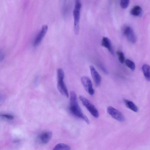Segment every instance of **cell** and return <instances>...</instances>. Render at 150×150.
Returning a JSON list of instances; mask_svg holds the SVG:
<instances>
[{
    "instance_id": "cell-5",
    "label": "cell",
    "mask_w": 150,
    "mask_h": 150,
    "mask_svg": "<svg viewBox=\"0 0 150 150\" xmlns=\"http://www.w3.org/2000/svg\"><path fill=\"white\" fill-rule=\"evenodd\" d=\"M108 113L113 118L121 122H124L125 118L123 115L119 110L111 106H109L107 109Z\"/></svg>"
},
{
    "instance_id": "cell-8",
    "label": "cell",
    "mask_w": 150,
    "mask_h": 150,
    "mask_svg": "<svg viewBox=\"0 0 150 150\" xmlns=\"http://www.w3.org/2000/svg\"><path fill=\"white\" fill-rule=\"evenodd\" d=\"M123 33L128 40L131 42L134 43L136 42V36L133 29L130 26L125 27Z\"/></svg>"
},
{
    "instance_id": "cell-7",
    "label": "cell",
    "mask_w": 150,
    "mask_h": 150,
    "mask_svg": "<svg viewBox=\"0 0 150 150\" xmlns=\"http://www.w3.org/2000/svg\"><path fill=\"white\" fill-rule=\"evenodd\" d=\"M47 29L48 27L47 25H45L42 27L34 40L33 43L34 46H37L40 43L46 33Z\"/></svg>"
},
{
    "instance_id": "cell-11",
    "label": "cell",
    "mask_w": 150,
    "mask_h": 150,
    "mask_svg": "<svg viewBox=\"0 0 150 150\" xmlns=\"http://www.w3.org/2000/svg\"><path fill=\"white\" fill-rule=\"evenodd\" d=\"M101 45L107 48L110 53L112 54H113V51L110 41L108 38L106 37H103L102 40Z\"/></svg>"
},
{
    "instance_id": "cell-2",
    "label": "cell",
    "mask_w": 150,
    "mask_h": 150,
    "mask_svg": "<svg viewBox=\"0 0 150 150\" xmlns=\"http://www.w3.org/2000/svg\"><path fill=\"white\" fill-rule=\"evenodd\" d=\"M57 88L58 90L62 95L67 98H69V93L64 81V73L62 69H58L57 71Z\"/></svg>"
},
{
    "instance_id": "cell-16",
    "label": "cell",
    "mask_w": 150,
    "mask_h": 150,
    "mask_svg": "<svg viewBox=\"0 0 150 150\" xmlns=\"http://www.w3.org/2000/svg\"><path fill=\"white\" fill-rule=\"evenodd\" d=\"M125 63L127 66L132 71H134L135 66L134 62L129 59H127L125 60Z\"/></svg>"
},
{
    "instance_id": "cell-3",
    "label": "cell",
    "mask_w": 150,
    "mask_h": 150,
    "mask_svg": "<svg viewBox=\"0 0 150 150\" xmlns=\"http://www.w3.org/2000/svg\"><path fill=\"white\" fill-rule=\"evenodd\" d=\"M81 4L80 0H75V6L73 11L74 18V29L75 33L78 35L79 29V21Z\"/></svg>"
},
{
    "instance_id": "cell-21",
    "label": "cell",
    "mask_w": 150,
    "mask_h": 150,
    "mask_svg": "<svg viewBox=\"0 0 150 150\" xmlns=\"http://www.w3.org/2000/svg\"><path fill=\"white\" fill-rule=\"evenodd\" d=\"M18 142H19V141L18 140H15L14 141V142L16 143H18Z\"/></svg>"
},
{
    "instance_id": "cell-20",
    "label": "cell",
    "mask_w": 150,
    "mask_h": 150,
    "mask_svg": "<svg viewBox=\"0 0 150 150\" xmlns=\"http://www.w3.org/2000/svg\"><path fill=\"white\" fill-rule=\"evenodd\" d=\"M98 65L99 67L102 70V71L106 74H108V71L106 68L104 67V66L102 65L101 63H98Z\"/></svg>"
},
{
    "instance_id": "cell-6",
    "label": "cell",
    "mask_w": 150,
    "mask_h": 150,
    "mask_svg": "<svg viewBox=\"0 0 150 150\" xmlns=\"http://www.w3.org/2000/svg\"><path fill=\"white\" fill-rule=\"evenodd\" d=\"M81 81L86 92L90 95L93 96L94 94L95 91L90 79L86 76H83L81 78Z\"/></svg>"
},
{
    "instance_id": "cell-9",
    "label": "cell",
    "mask_w": 150,
    "mask_h": 150,
    "mask_svg": "<svg viewBox=\"0 0 150 150\" xmlns=\"http://www.w3.org/2000/svg\"><path fill=\"white\" fill-rule=\"evenodd\" d=\"M52 133L51 131H47L40 134L38 136L37 141L39 143L45 144L50 140L52 137Z\"/></svg>"
},
{
    "instance_id": "cell-13",
    "label": "cell",
    "mask_w": 150,
    "mask_h": 150,
    "mask_svg": "<svg viewBox=\"0 0 150 150\" xmlns=\"http://www.w3.org/2000/svg\"><path fill=\"white\" fill-rule=\"evenodd\" d=\"M142 70L146 79L150 81V66L147 64H144L142 67Z\"/></svg>"
},
{
    "instance_id": "cell-4",
    "label": "cell",
    "mask_w": 150,
    "mask_h": 150,
    "mask_svg": "<svg viewBox=\"0 0 150 150\" xmlns=\"http://www.w3.org/2000/svg\"><path fill=\"white\" fill-rule=\"evenodd\" d=\"M79 99L91 115L96 118L99 116L98 111L95 106L88 99L82 96H80Z\"/></svg>"
},
{
    "instance_id": "cell-10",
    "label": "cell",
    "mask_w": 150,
    "mask_h": 150,
    "mask_svg": "<svg viewBox=\"0 0 150 150\" xmlns=\"http://www.w3.org/2000/svg\"><path fill=\"white\" fill-rule=\"evenodd\" d=\"M90 69L92 78L95 85L97 87H98L100 85L101 81V77L93 66H90Z\"/></svg>"
},
{
    "instance_id": "cell-14",
    "label": "cell",
    "mask_w": 150,
    "mask_h": 150,
    "mask_svg": "<svg viewBox=\"0 0 150 150\" xmlns=\"http://www.w3.org/2000/svg\"><path fill=\"white\" fill-rule=\"evenodd\" d=\"M124 101L125 105L128 108L135 112L138 111V107L132 102L127 99H124Z\"/></svg>"
},
{
    "instance_id": "cell-12",
    "label": "cell",
    "mask_w": 150,
    "mask_h": 150,
    "mask_svg": "<svg viewBox=\"0 0 150 150\" xmlns=\"http://www.w3.org/2000/svg\"><path fill=\"white\" fill-rule=\"evenodd\" d=\"M142 12L141 7L139 6L136 5L133 6L131 9L130 13L133 16H138L141 14Z\"/></svg>"
},
{
    "instance_id": "cell-17",
    "label": "cell",
    "mask_w": 150,
    "mask_h": 150,
    "mask_svg": "<svg viewBox=\"0 0 150 150\" xmlns=\"http://www.w3.org/2000/svg\"><path fill=\"white\" fill-rule=\"evenodd\" d=\"M116 53L118 56L120 62L121 63H123L125 61V59L123 52L120 51H117V52Z\"/></svg>"
},
{
    "instance_id": "cell-1",
    "label": "cell",
    "mask_w": 150,
    "mask_h": 150,
    "mask_svg": "<svg viewBox=\"0 0 150 150\" xmlns=\"http://www.w3.org/2000/svg\"><path fill=\"white\" fill-rule=\"evenodd\" d=\"M69 110L71 113L74 116L80 119L89 124L90 121L87 117L83 113L78 102L77 96L73 91L70 92Z\"/></svg>"
},
{
    "instance_id": "cell-15",
    "label": "cell",
    "mask_w": 150,
    "mask_h": 150,
    "mask_svg": "<svg viewBox=\"0 0 150 150\" xmlns=\"http://www.w3.org/2000/svg\"><path fill=\"white\" fill-rule=\"evenodd\" d=\"M71 149V147L68 145L64 143H60L56 145L53 149L69 150Z\"/></svg>"
},
{
    "instance_id": "cell-19",
    "label": "cell",
    "mask_w": 150,
    "mask_h": 150,
    "mask_svg": "<svg viewBox=\"0 0 150 150\" xmlns=\"http://www.w3.org/2000/svg\"><path fill=\"white\" fill-rule=\"evenodd\" d=\"M1 116L9 120H12L13 119L14 117L11 115L7 114H2Z\"/></svg>"
},
{
    "instance_id": "cell-18",
    "label": "cell",
    "mask_w": 150,
    "mask_h": 150,
    "mask_svg": "<svg viewBox=\"0 0 150 150\" xmlns=\"http://www.w3.org/2000/svg\"><path fill=\"white\" fill-rule=\"evenodd\" d=\"M130 0H121L120 5L121 7L123 9L127 8L129 4Z\"/></svg>"
}]
</instances>
